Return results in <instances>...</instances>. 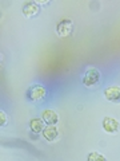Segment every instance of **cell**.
Returning a JSON list of instances; mask_svg holds the SVG:
<instances>
[{"mask_svg": "<svg viewBox=\"0 0 120 161\" xmlns=\"http://www.w3.org/2000/svg\"><path fill=\"white\" fill-rule=\"evenodd\" d=\"M83 85L87 87H91V86H95L99 80H100V71L98 69H88L86 74L83 77Z\"/></svg>", "mask_w": 120, "mask_h": 161, "instance_id": "1", "label": "cell"}, {"mask_svg": "<svg viewBox=\"0 0 120 161\" xmlns=\"http://www.w3.org/2000/svg\"><path fill=\"white\" fill-rule=\"evenodd\" d=\"M27 97L29 101H33V102H38V101H42L46 97V89L42 85H35L31 86L27 92Z\"/></svg>", "mask_w": 120, "mask_h": 161, "instance_id": "2", "label": "cell"}, {"mask_svg": "<svg viewBox=\"0 0 120 161\" xmlns=\"http://www.w3.org/2000/svg\"><path fill=\"white\" fill-rule=\"evenodd\" d=\"M56 32L59 36H69V35L72 34V22L71 20H62L59 24H58V27H56Z\"/></svg>", "mask_w": 120, "mask_h": 161, "instance_id": "3", "label": "cell"}, {"mask_svg": "<svg viewBox=\"0 0 120 161\" xmlns=\"http://www.w3.org/2000/svg\"><path fill=\"white\" fill-rule=\"evenodd\" d=\"M104 95L109 102L119 103L120 102V87L119 86H108L104 90Z\"/></svg>", "mask_w": 120, "mask_h": 161, "instance_id": "4", "label": "cell"}, {"mask_svg": "<svg viewBox=\"0 0 120 161\" xmlns=\"http://www.w3.org/2000/svg\"><path fill=\"white\" fill-rule=\"evenodd\" d=\"M103 128L106 130L107 133H118L119 129H120V124L118 122L115 118H111V117H106L103 119Z\"/></svg>", "mask_w": 120, "mask_h": 161, "instance_id": "5", "label": "cell"}, {"mask_svg": "<svg viewBox=\"0 0 120 161\" xmlns=\"http://www.w3.org/2000/svg\"><path fill=\"white\" fill-rule=\"evenodd\" d=\"M40 11V7L38 6V3L35 2H28L23 6V15L26 18H33L36 16Z\"/></svg>", "mask_w": 120, "mask_h": 161, "instance_id": "6", "label": "cell"}, {"mask_svg": "<svg viewBox=\"0 0 120 161\" xmlns=\"http://www.w3.org/2000/svg\"><path fill=\"white\" fill-rule=\"evenodd\" d=\"M43 134V137L48 140V141H55L58 138V136H59V130L56 126H53V125H48V126H46V129L42 132Z\"/></svg>", "mask_w": 120, "mask_h": 161, "instance_id": "7", "label": "cell"}, {"mask_svg": "<svg viewBox=\"0 0 120 161\" xmlns=\"http://www.w3.org/2000/svg\"><path fill=\"white\" fill-rule=\"evenodd\" d=\"M42 118L43 121L46 122L47 125H55L59 121V117H58V114L53 112V110H44V112L42 113Z\"/></svg>", "mask_w": 120, "mask_h": 161, "instance_id": "8", "label": "cell"}, {"mask_svg": "<svg viewBox=\"0 0 120 161\" xmlns=\"http://www.w3.org/2000/svg\"><path fill=\"white\" fill-rule=\"evenodd\" d=\"M29 128L33 133H40L44 130V126H43V119H31V122H29Z\"/></svg>", "mask_w": 120, "mask_h": 161, "instance_id": "9", "label": "cell"}, {"mask_svg": "<svg viewBox=\"0 0 120 161\" xmlns=\"http://www.w3.org/2000/svg\"><path fill=\"white\" fill-rule=\"evenodd\" d=\"M87 161H107V158L98 152H91L87 156Z\"/></svg>", "mask_w": 120, "mask_h": 161, "instance_id": "10", "label": "cell"}, {"mask_svg": "<svg viewBox=\"0 0 120 161\" xmlns=\"http://www.w3.org/2000/svg\"><path fill=\"white\" fill-rule=\"evenodd\" d=\"M0 117H2V121H0V125L3 126V125H6V124H7V114L2 110V112H0Z\"/></svg>", "mask_w": 120, "mask_h": 161, "instance_id": "11", "label": "cell"}]
</instances>
